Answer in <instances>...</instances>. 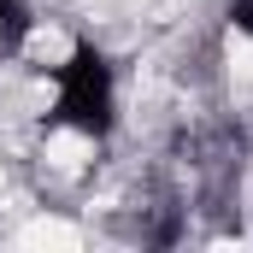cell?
Wrapping results in <instances>:
<instances>
[{"label": "cell", "mask_w": 253, "mask_h": 253, "mask_svg": "<svg viewBox=\"0 0 253 253\" xmlns=\"http://www.w3.org/2000/svg\"><path fill=\"white\" fill-rule=\"evenodd\" d=\"M53 124L77 129L88 141L112 135L118 124V77L94 42H71L65 65H53Z\"/></svg>", "instance_id": "6da1fadb"}, {"label": "cell", "mask_w": 253, "mask_h": 253, "mask_svg": "<svg viewBox=\"0 0 253 253\" xmlns=\"http://www.w3.org/2000/svg\"><path fill=\"white\" fill-rule=\"evenodd\" d=\"M30 30H36L30 0H0V47H6V53H18V47L30 42Z\"/></svg>", "instance_id": "7a4b0ae2"}, {"label": "cell", "mask_w": 253, "mask_h": 253, "mask_svg": "<svg viewBox=\"0 0 253 253\" xmlns=\"http://www.w3.org/2000/svg\"><path fill=\"white\" fill-rule=\"evenodd\" d=\"M230 24H236L242 36H253V0H230Z\"/></svg>", "instance_id": "3957f363"}]
</instances>
